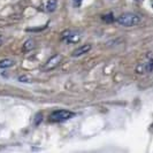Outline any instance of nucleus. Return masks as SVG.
I'll return each mask as SVG.
<instances>
[{
    "mask_svg": "<svg viewBox=\"0 0 153 153\" xmlns=\"http://www.w3.org/2000/svg\"><path fill=\"white\" fill-rule=\"evenodd\" d=\"M117 22L123 27H134L140 22V17L136 14H132V13H124V14L119 16Z\"/></svg>",
    "mask_w": 153,
    "mask_h": 153,
    "instance_id": "obj_1",
    "label": "nucleus"
},
{
    "mask_svg": "<svg viewBox=\"0 0 153 153\" xmlns=\"http://www.w3.org/2000/svg\"><path fill=\"white\" fill-rule=\"evenodd\" d=\"M74 113L70 112V111H65V109H60V111H55L51 114V120L54 122H63V121H67L69 119L74 117Z\"/></svg>",
    "mask_w": 153,
    "mask_h": 153,
    "instance_id": "obj_2",
    "label": "nucleus"
},
{
    "mask_svg": "<svg viewBox=\"0 0 153 153\" xmlns=\"http://www.w3.org/2000/svg\"><path fill=\"white\" fill-rule=\"evenodd\" d=\"M62 61V55L61 54H55L53 55L52 58H50L47 62L45 63V66H44V69L45 70H52V69L56 68L59 65H60V62Z\"/></svg>",
    "mask_w": 153,
    "mask_h": 153,
    "instance_id": "obj_3",
    "label": "nucleus"
},
{
    "mask_svg": "<svg viewBox=\"0 0 153 153\" xmlns=\"http://www.w3.org/2000/svg\"><path fill=\"white\" fill-rule=\"evenodd\" d=\"M62 38L65 39L67 43H77V42L81 39V36H79V33H77V32L65 31V32L62 33Z\"/></svg>",
    "mask_w": 153,
    "mask_h": 153,
    "instance_id": "obj_4",
    "label": "nucleus"
},
{
    "mask_svg": "<svg viewBox=\"0 0 153 153\" xmlns=\"http://www.w3.org/2000/svg\"><path fill=\"white\" fill-rule=\"evenodd\" d=\"M91 50V45H83L81 46V47H78V48H76L73 53H71V55L74 56V58H77V56H81V55H83V54L88 53L89 51Z\"/></svg>",
    "mask_w": 153,
    "mask_h": 153,
    "instance_id": "obj_5",
    "label": "nucleus"
},
{
    "mask_svg": "<svg viewBox=\"0 0 153 153\" xmlns=\"http://www.w3.org/2000/svg\"><path fill=\"white\" fill-rule=\"evenodd\" d=\"M58 5V0H48L46 4V10L47 12H54Z\"/></svg>",
    "mask_w": 153,
    "mask_h": 153,
    "instance_id": "obj_6",
    "label": "nucleus"
},
{
    "mask_svg": "<svg viewBox=\"0 0 153 153\" xmlns=\"http://www.w3.org/2000/svg\"><path fill=\"white\" fill-rule=\"evenodd\" d=\"M33 47H35V42H33L32 39H28V40L24 43V45H23V51H24V52H29Z\"/></svg>",
    "mask_w": 153,
    "mask_h": 153,
    "instance_id": "obj_7",
    "label": "nucleus"
},
{
    "mask_svg": "<svg viewBox=\"0 0 153 153\" xmlns=\"http://www.w3.org/2000/svg\"><path fill=\"white\" fill-rule=\"evenodd\" d=\"M14 65V62L9 59H4V60H0V68H9Z\"/></svg>",
    "mask_w": 153,
    "mask_h": 153,
    "instance_id": "obj_8",
    "label": "nucleus"
},
{
    "mask_svg": "<svg viewBox=\"0 0 153 153\" xmlns=\"http://www.w3.org/2000/svg\"><path fill=\"white\" fill-rule=\"evenodd\" d=\"M102 20H104L105 22H107V23H112L113 21H114V16H113V14H112V13H109V14H107V15H104Z\"/></svg>",
    "mask_w": 153,
    "mask_h": 153,
    "instance_id": "obj_9",
    "label": "nucleus"
},
{
    "mask_svg": "<svg viewBox=\"0 0 153 153\" xmlns=\"http://www.w3.org/2000/svg\"><path fill=\"white\" fill-rule=\"evenodd\" d=\"M45 29V27H42V28H29L27 29V31H42Z\"/></svg>",
    "mask_w": 153,
    "mask_h": 153,
    "instance_id": "obj_10",
    "label": "nucleus"
},
{
    "mask_svg": "<svg viewBox=\"0 0 153 153\" xmlns=\"http://www.w3.org/2000/svg\"><path fill=\"white\" fill-rule=\"evenodd\" d=\"M19 81H20V82H30V81H29V77H27V76H20L19 77Z\"/></svg>",
    "mask_w": 153,
    "mask_h": 153,
    "instance_id": "obj_11",
    "label": "nucleus"
},
{
    "mask_svg": "<svg viewBox=\"0 0 153 153\" xmlns=\"http://www.w3.org/2000/svg\"><path fill=\"white\" fill-rule=\"evenodd\" d=\"M73 2H74V5H75L76 7H78V6L82 4V0H73Z\"/></svg>",
    "mask_w": 153,
    "mask_h": 153,
    "instance_id": "obj_12",
    "label": "nucleus"
},
{
    "mask_svg": "<svg viewBox=\"0 0 153 153\" xmlns=\"http://www.w3.org/2000/svg\"><path fill=\"white\" fill-rule=\"evenodd\" d=\"M1 40H2V38H1V36H0V43H1Z\"/></svg>",
    "mask_w": 153,
    "mask_h": 153,
    "instance_id": "obj_13",
    "label": "nucleus"
}]
</instances>
